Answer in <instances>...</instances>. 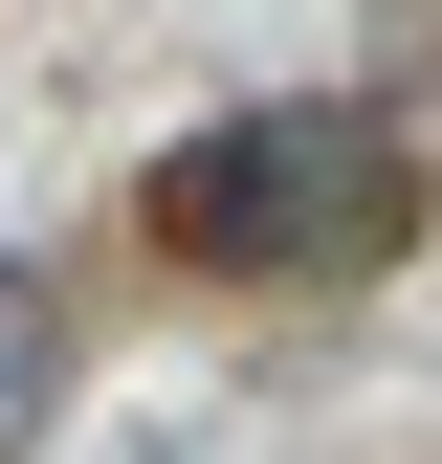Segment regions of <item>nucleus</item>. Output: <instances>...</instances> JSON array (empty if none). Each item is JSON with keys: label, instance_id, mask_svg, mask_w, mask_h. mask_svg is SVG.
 <instances>
[{"label": "nucleus", "instance_id": "f03ea898", "mask_svg": "<svg viewBox=\"0 0 442 464\" xmlns=\"http://www.w3.org/2000/svg\"><path fill=\"white\" fill-rule=\"evenodd\" d=\"M44 398H67V310L0 266V442H44Z\"/></svg>", "mask_w": 442, "mask_h": 464}, {"label": "nucleus", "instance_id": "f257e3e1", "mask_svg": "<svg viewBox=\"0 0 442 464\" xmlns=\"http://www.w3.org/2000/svg\"><path fill=\"white\" fill-rule=\"evenodd\" d=\"M133 221L178 266H221V287H354V266L420 244V133L376 89H265V111H221V133L155 155Z\"/></svg>", "mask_w": 442, "mask_h": 464}]
</instances>
